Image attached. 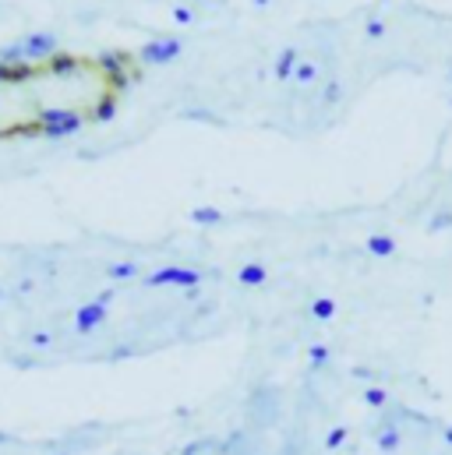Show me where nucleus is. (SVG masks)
<instances>
[{"mask_svg":"<svg viewBox=\"0 0 452 455\" xmlns=\"http://www.w3.org/2000/svg\"><path fill=\"white\" fill-rule=\"evenodd\" d=\"M141 286L148 289H163V286H177V289H198L202 286V272L191 265H166L159 272H148L141 279Z\"/></svg>","mask_w":452,"mask_h":455,"instance_id":"f257e3e1","label":"nucleus"},{"mask_svg":"<svg viewBox=\"0 0 452 455\" xmlns=\"http://www.w3.org/2000/svg\"><path fill=\"white\" fill-rule=\"evenodd\" d=\"M110 318V311H106V303H99V300H89V303H82L78 311H74V318H71V328L78 332V335H92L103 321Z\"/></svg>","mask_w":452,"mask_h":455,"instance_id":"f03ea898","label":"nucleus"},{"mask_svg":"<svg viewBox=\"0 0 452 455\" xmlns=\"http://www.w3.org/2000/svg\"><path fill=\"white\" fill-rule=\"evenodd\" d=\"M371 438H374V445H379L382 455H396V452L403 448V424L392 420V416H382V424L374 427Z\"/></svg>","mask_w":452,"mask_h":455,"instance_id":"7ed1b4c3","label":"nucleus"},{"mask_svg":"<svg viewBox=\"0 0 452 455\" xmlns=\"http://www.w3.org/2000/svg\"><path fill=\"white\" fill-rule=\"evenodd\" d=\"M21 46H25V60H50V57L57 53V39H53L50 32H32V35H25Z\"/></svg>","mask_w":452,"mask_h":455,"instance_id":"20e7f679","label":"nucleus"},{"mask_svg":"<svg viewBox=\"0 0 452 455\" xmlns=\"http://www.w3.org/2000/svg\"><path fill=\"white\" fill-rule=\"evenodd\" d=\"M180 53V39H156V43H148L141 53H138V60H145V64H166V60H173Z\"/></svg>","mask_w":452,"mask_h":455,"instance_id":"39448f33","label":"nucleus"},{"mask_svg":"<svg viewBox=\"0 0 452 455\" xmlns=\"http://www.w3.org/2000/svg\"><path fill=\"white\" fill-rule=\"evenodd\" d=\"M237 283H241V286H247V289L266 286V283H269V265H266V261H247V265H241Z\"/></svg>","mask_w":452,"mask_h":455,"instance_id":"423d86ee","label":"nucleus"},{"mask_svg":"<svg viewBox=\"0 0 452 455\" xmlns=\"http://www.w3.org/2000/svg\"><path fill=\"white\" fill-rule=\"evenodd\" d=\"M360 402L367 406V409H389L392 406V395H389V389L385 385H367L364 392H360Z\"/></svg>","mask_w":452,"mask_h":455,"instance_id":"0eeeda50","label":"nucleus"},{"mask_svg":"<svg viewBox=\"0 0 452 455\" xmlns=\"http://www.w3.org/2000/svg\"><path fill=\"white\" fill-rule=\"evenodd\" d=\"M367 254H374V258H392V254H396V237H389V233H371V237H367Z\"/></svg>","mask_w":452,"mask_h":455,"instance_id":"6e6552de","label":"nucleus"},{"mask_svg":"<svg viewBox=\"0 0 452 455\" xmlns=\"http://www.w3.org/2000/svg\"><path fill=\"white\" fill-rule=\"evenodd\" d=\"M106 276L113 283H128V279L141 276V265H134V261H113V265H106Z\"/></svg>","mask_w":452,"mask_h":455,"instance_id":"1a4fd4ad","label":"nucleus"},{"mask_svg":"<svg viewBox=\"0 0 452 455\" xmlns=\"http://www.w3.org/2000/svg\"><path fill=\"white\" fill-rule=\"evenodd\" d=\"M350 441V427H343V424H339V427H329L325 431V438H322V448L325 452H339V448H343Z\"/></svg>","mask_w":452,"mask_h":455,"instance_id":"9d476101","label":"nucleus"},{"mask_svg":"<svg viewBox=\"0 0 452 455\" xmlns=\"http://www.w3.org/2000/svg\"><path fill=\"white\" fill-rule=\"evenodd\" d=\"M297 50L293 46H286L283 53H279V60H276V78H293V71H297Z\"/></svg>","mask_w":452,"mask_h":455,"instance_id":"9b49d317","label":"nucleus"},{"mask_svg":"<svg viewBox=\"0 0 452 455\" xmlns=\"http://www.w3.org/2000/svg\"><path fill=\"white\" fill-rule=\"evenodd\" d=\"M311 318H315V321H332V318H336V300H332V296H318V300L311 303Z\"/></svg>","mask_w":452,"mask_h":455,"instance_id":"f8f14e48","label":"nucleus"},{"mask_svg":"<svg viewBox=\"0 0 452 455\" xmlns=\"http://www.w3.org/2000/svg\"><path fill=\"white\" fill-rule=\"evenodd\" d=\"M315 78H318V64H297V71H293L297 85H311Z\"/></svg>","mask_w":452,"mask_h":455,"instance_id":"ddd939ff","label":"nucleus"},{"mask_svg":"<svg viewBox=\"0 0 452 455\" xmlns=\"http://www.w3.org/2000/svg\"><path fill=\"white\" fill-rule=\"evenodd\" d=\"M219 219H223V212H219V208H209V205L191 212V222H198V226H212V222H219Z\"/></svg>","mask_w":452,"mask_h":455,"instance_id":"4468645a","label":"nucleus"},{"mask_svg":"<svg viewBox=\"0 0 452 455\" xmlns=\"http://www.w3.org/2000/svg\"><path fill=\"white\" fill-rule=\"evenodd\" d=\"M308 360H311V367H325L332 360V350L322 346V343H315V346H308Z\"/></svg>","mask_w":452,"mask_h":455,"instance_id":"2eb2a0df","label":"nucleus"},{"mask_svg":"<svg viewBox=\"0 0 452 455\" xmlns=\"http://www.w3.org/2000/svg\"><path fill=\"white\" fill-rule=\"evenodd\" d=\"M449 226H452V212H442V215H435V219H431L428 230H449Z\"/></svg>","mask_w":452,"mask_h":455,"instance_id":"dca6fc26","label":"nucleus"},{"mask_svg":"<svg viewBox=\"0 0 452 455\" xmlns=\"http://www.w3.org/2000/svg\"><path fill=\"white\" fill-rule=\"evenodd\" d=\"M212 445V438H202V441H191V445H184V452L180 455H198L202 448H209Z\"/></svg>","mask_w":452,"mask_h":455,"instance_id":"f3484780","label":"nucleus"},{"mask_svg":"<svg viewBox=\"0 0 452 455\" xmlns=\"http://www.w3.org/2000/svg\"><path fill=\"white\" fill-rule=\"evenodd\" d=\"M50 343H53L50 332H35V335H32V346H35V350H46Z\"/></svg>","mask_w":452,"mask_h":455,"instance_id":"a211bd4d","label":"nucleus"},{"mask_svg":"<svg viewBox=\"0 0 452 455\" xmlns=\"http://www.w3.org/2000/svg\"><path fill=\"white\" fill-rule=\"evenodd\" d=\"M354 377H364V382H374L379 374H374V371H367V367H354Z\"/></svg>","mask_w":452,"mask_h":455,"instance_id":"6ab92c4d","label":"nucleus"},{"mask_svg":"<svg viewBox=\"0 0 452 455\" xmlns=\"http://www.w3.org/2000/svg\"><path fill=\"white\" fill-rule=\"evenodd\" d=\"M339 96H343V89H339V85H329V89H325V102H336Z\"/></svg>","mask_w":452,"mask_h":455,"instance_id":"aec40b11","label":"nucleus"},{"mask_svg":"<svg viewBox=\"0 0 452 455\" xmlns=\"http://www.w3.org/2000/svg\"><path fill=\"white\" fill-rule=\"evenodd\" d=\"M438 427H442V441L452 448V424H438Z\"/></svg>","mask_w":452,"mask_h":455,"instance_id":"412c9836","label":"nucleus"},{"mask_svg":"<svg viewBox=\"0 0 452 455\" xmlns=\"http://www.w3.org/2000/svg\"><path fill=\"white\" fill-rule=\"evenodd\" d=\"M60 455H67V452H60Z\"/></svg>","mask_w":452,"mask_h":455,"instance_id":"4be33fe9","label":"nucleus"},{"mask_svg":"<svg viewBox=\"0 0 452 455\" xmlns=\"http://www.w3.org/2000/svg\"><path fill=\"white\" fill-rule=\"evenodd\" d=\"M0 296H4V293H0Z\"/></svg>","mask_w":452,"mask_h":455,"instance_id":"5701e85b","label":"nucleus"}]
</instances>
